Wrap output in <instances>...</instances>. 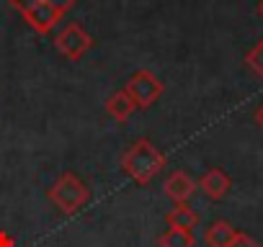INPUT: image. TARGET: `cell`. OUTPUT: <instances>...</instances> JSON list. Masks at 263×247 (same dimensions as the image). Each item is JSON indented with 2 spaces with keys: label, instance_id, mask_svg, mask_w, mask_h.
I'll use <instances>...</instances> for the list:
<instances>
[{
  "label": "cell",
  "instance_id": "obj_1",
  "mask_svg": "<svg viewBox=\"0 0 263 247\" xmlns=\"http://www.w3.org/2000/svg\"><path fill=\"white\" fill-rule=\"evenodd\" d=\"M163 168H165V155L150 139H137L121 155V173L137 186H150Z\"/></svg>",
  "mask_w": 263,
  "mask_h": 247
},
{
  "label": "cell",
  "instance_id": "obj_2",
  "mask_svg": "<svg viewBox=\"0 0 263 247\" xmlns=\"http://www.w3.org/2000/svg\"><path fill=\"white\" fill-rule=\"evenodd\" d=\"M8 3L36 34H52L78 0H8Z\"/></svg>",
  "mask_w": 263,
  "mask_h": 247
},
{
  "label": "cell",
  "instance_id": "obj_3",
  "mask_svg": "<svg viewBox=\"0 0 263 247\" xmlns=\"http://www.w3.org/2000/svg\"><path fill=\"white\" fill-rule=\"evenodd\" d=\"M47 198L52 201V206L57 211H62L65 216H72L78 211H83L90 201V188L85 186L83 178H78L75 173H62L57 175V180L49 186Z\"/></svg>",
  "mask_w": 263,
  "mask_h": 247
},
{
  "label": "cell",
  "instance_id": "obj_4",
  "mask_svg": "<svg viewBox=\"0 0 263 247\" xmlns=\"http://www.w3.org/2000/svg\"><path fill=\"white\" fill-rule=\"evenodd\" d=\"M124 90L129 93V98L135 100L137 108H150V106H155L158 98L163 95L165 83H163L155 72H150V70H137L135 75L126 80Z\"/></svg>",
  "mask_w": 263,
  "mask_h": 247
},
{
  "label": "cell",
  "instance_id": "obj_5",
  "mask_svg": "<svg viewBox=\"0 0 263 247\" xmlns=\"http://www.w3.org/2000/svg\"><path fill=\"white\" fill-rule=\"evenodd\" d=\"M54 47H57V52L62 57H67L70 62H78V59H83L93 49V36L80 24H67L54 36Z\"/></svg>",
  "mask_w": 263,
  "mask_h": 247
},
{
  "label": "cell",
  "instance_id": "obj_6",
  "mask_svg": "<svg viewBox=\"0 0 263 247\" xmlns=\"http://www.w3.org/2000/svg\"><path fill=\"white\" fill-rule=\"evenodd\" d=\"M196 191H199V186L186 170H173L165 178V186H163V193L173 201V206L176 203H189Z\"/></svg>",
  "mask_w": 263,
  "mask_h": 247
},
{
  "label": "cell",
  "instance_id": "obj_7",
  "mask_svg": "<svg viewBox=\"0 0 263 247\" xmlns=\"http://www.w3.org/2000/svg\"><path fill=\"white\" fill-rule=\"evenodd\" d=\"M196 186H199V191H201L206 198L222 201V198L230 193V188H232V178H230L222 168H209V170L201 173V178L196 180Z\"/></svg>",
  "mask_w": 263,
  "mask_h": 247
},
{
  "label": "cell",
  "instance_id": "obj_8",
  "mask_svg": "<svg viewBox=\"0 0 263 247\" xmlns=\"http://www.w3.org/2000/svg\"><path fill=\"white\" fill-rule=\"evenodd\" d=\"M135 111H137V106H135V100L129 98V93H126L124 88H119L116 93H111L108 100H106V113H108L114 121H119V123L129 121Z\"/></svg>",
  "mask_w": 263,
  "mask_h": 247
},
{
  "label": "cell",
  "instance_id": "obj_9",
  "mask_svg": "<svg viewBox=\"0 0 263 247\" xmlns=\"http://www.w3.org/2000/svg\"><path fill=\"white\" fill-rule=\"evenodd\" d=\"M235 234H237V229H235L230 221L214 219V221L204 229V244H206V247H230L232 239H235Z\"/></svg>",
  "mask_w": 263,
  "mask_h": 247
},
{
  "label": "cell",
  "instance_id": "obj_10",
  "mask_svg": "<svg viewBox=\"0 0 263 247\" xmlns=\"http://www.w3.org/2000/svg\"><path fill=\"white\" fill-rule=\"evenodd\" d=\"M199 221H201L199 211L191 209L189 203H176V206L165 214V224L173 227V229H191V232H194V229L199 227Z\"/></svg>",
  "mask_w": 263,
  "mask_h": 247
},
{
  "label": "cell",
  "instance_id": "obj_11",
  "mask_svg": "<svg viewBox=\"0 0 263 247\" xmlns=\"http://www.w3.org/2000/svg\"><path fill=\"white\" fill-rule=\"evenodd\" d=\"M196 237L191 229H173L168 227L160 237H158V247H194Z\"/></svg>",
  "mask_w": 263,
  "mask_h": 247
},
{
  "label": "cell",
  "instance_id": "obj_12",
  "mask_svg": "<svg viewBox=\"0 0 263 247\" xmlns=\"http://www.w3.org/2000/svg\"><path fill=\"white\" fill-rule=\"evenodd\" d=\"M245 62H248V67H250L258 77H263V42H258V44L245 54Z\"/></svg>",
  "mask_w": 263,
  "mask_h": 247
},
{
  "label": "cell",
  "instance_id": "obj_13",
  "mask_svg": "<svg viewBox=\"0 0 263 247\" xmlns=\"http://www.w3.org/2000/svg\"><path fill=\"white\" fill-rule=\"evenodd\" d=\"M230 247H260V244H258V242H255L250 234H245V232H237Z\"/></svg>",
  "mask_w": 263,
  "mask_h": 247
},
{
  "label": "cell",
  "instance_id": "obj_14",
  "mask_svg": "<svg viewBox=\"0 0 263 247\" xmlns=\"http://www.w3.org/2000/svg\"><path fill=\"white\" fill-rule=\"evenodd\" d=\"M0 247H16V242L8 232H0Z\"/></svg>",
  "mask_w": 263,
  "mask_h": 247
},
{
  "label": "cell",
  "instance_id": "obj_15",
  "mask_svg": "<svg viewBox=\"0 0 263 247\" xmlns=\"http://www.w3.org/2000/svg\"><path fill=\"white\" fill-rule=\"evenodd\" d=\"M253 118H255V123H258V127L263 129V103L258 106V111H255V116H253Z\"/></svg>",
  "mask_w": 263,
  "mask_h": 247
},
{
  "label": "cell",
  "instance_id": "obj_16",
  "mask_svg": "<svg viewBox=\"0 0 263 247\" xmlns=\"http://www.w3.org/2000/svg\"><path fill=\"white\" fill-rule=\"evenodd\" d=\"M258 16L263 18V0H260V6H258Z\"/></svg>",
  "mask_w": 263,
  "mask_h": 247
}]
</instances>
